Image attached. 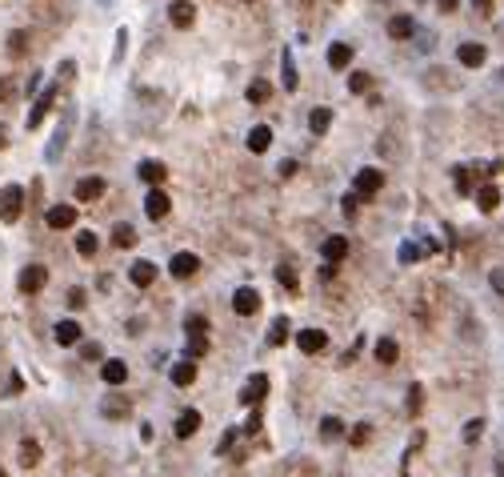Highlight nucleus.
Wrapping results in <instances>:
<instances>
[{"label":"nucleus","mask_w":504,"mask_h":477,"mask_svg":"<svg viewBox=\"0 0 504 477\" xmlns=\"http://www.w3.org/2000/svg\"><path fill=\"white\" fill-rule=\"evenodd\" d=\"M24 213V189L21 185H4L0 189V221L4 225H16Z\"/></svg>","instance_id":"obj_1"},{"label":"nucleus","mask_w":504,"mask_h":477,"mask_svg":"<svg viewBox=\"0 0 504 477\" xmlns=\"http://www.w3.org/2000/svg\"><path fill=\"white\" fill-rule=\"evenodd\" d=\"M380 185H385V173H380V168H360L356 181H352V192L365 201V197H372V192H380Z\"/></svg>","instance_id":"obj_2"},{"label":"nucleus","mask_w":504,"mask_h":477,"mask_svg":"<svg viewBox=\"0 0 504 477\" xmlns=\"http://www.w3.org/2000/svg\"><path fill=\"white\" fill-rule=\"evenodd\" d=\"M48 281V269L45 265H24L21 277H16V285H21V293H41Z\"/></svg>","instance_id":"obj_3"},{"label":"nucleus","mask_w":504,"mask_h":477,"mask_svg":"<svg viewBox=\"0 0 504 477\" xmlns=\"http://www.w3.org/2000/svg\"><path fill=\"white\" fill-rule=\"evenodd\" d=\"M100 413H104L108 421H124V417L133 413V401H128L124 393H108V397L100 401Z\"/></svg>","instance_id":"obj_4"},{"label":"nucleus","mask_w":504,"mask_h":477,"mask_svg":"<svg viewBox=\"0 0 504 477\" xmlns=\"http://www.w3.org/2000/svg\"><path fill=\"white\" fill-rule=\"evenodd\" d=\"M264 397H268V377H264V373H252L249 381H244V393H240V401H244V406H260Z\"/></svg>","instance_id":"obj_5"},{"label":"nucleus","mask_w":504,"mask_h":477,"mask_svg":"<svg viewBox=\"0 0 504 477\" xmlns=\"http://www.w3.org/2000/svg\"><path fill=\"white\" fill-rule=\"evenodd\" d=\"M232 309L240 313V317H252V313L260 309V293H256L252 285L236 289V293H232Z\"/></svg>","instance_id":"obj_6"},{"label":"nucleus","mask_w":504,"mask_h":477,"mask_svg":"<svg viewBox=\"0 0 504 477\" xmlns=\"http://www.w3.org/2000/svg\"><path fill=\"white\" fill-rule=\"evenodd\" d=\"M168 205H172V201H168V192L152 185V192L144 197V213H148V221H161V217H168Z\"/></svg>","instance_id":"obj_7"},{"label":"nucleus","mask_w":504,"mask_h":477,"mask_svg":"<svg viewBox=\"0 0 504 477\" xmlns=\"http://www.w3.org/2000/svg\"><path fill=\"white\" fill-rule=\"evenodd\" d=\"M45 225L48 229H72V225H76V209H72V205H52L45 213Z\"/></svg>","instance_id":"obj_8"},{"label":"nucleus","mask_w":504,"mask_h":477,"mask_svg":"<svg viewBox=\"0 0 504 477\" xmlns=\"http://www.w3.org/2000/svg\"><path fill=\"white\" fill-rule=\"evenodd\" d=\"M196 269H201V257H196V253H176V257H172V265H168V273H172V277H196Z\"/></svg>","instance_id":"obj_9"},{"label":"nucleus","mask_w":504,"mask_h":477,"mask_svg":"<svg viewBox=\"0 0 504 477\" xmlns=\"http://www.w3.org/2000/svg\"><path fill=\"white\" fill-rule=\"evenodd\" d=\"M484 56H488V52H484V45H477V41H468V45L457 48V60L464 65V69H481Z\"/></svg>","instance_id":"obj_10"},{"label":"nucleus","mask_w":504,"mask_h":477,"mask_svg":"<svg viewBox=\"0 0 504 477\" xmlns=\"http://www.w3.org/2000/svg\"><path fill=\"white\" fill-rule=\"evenodd\" d=\"M96 197H104V181H100V177H80V181H76V201L92 205Z\"/></svg>","instance_id":"obj_11"},{"label":"nucleus","mask_w":504,"mask_h":477,"mask_svg":"<svg viewBox=\"0 0 504 477\" xmlns=\"http://www.w3.org/2000/svg\"><path fill=\"white\" fill-rule=\"evenodd\" d=\"M321 257H324L328 265H341L344 257H348V237H328V241L321 245Z\"/></svg>","instance_id":"obj_12"},{"label":"nucleus","mask_w":504,"mask_h":477,"mask_svg":"<svg viewBox=\"0 0 504 477\" xmlns=\"http://www.w3.org/2000/svg\"><path fill=\"white\" fill-rule=\"evenodd\" d=\"M168 21L176 24V28H188V24L196 21V8H192V0H172V8H168Z\"/></svg>","instance_id":"obj_13"},{"label":"nucleus","mask_w":504,"mask_h":477,"mask_svg":"<svg viewBox=\"0 0 504 477\" xmlns=\"http://www.w3.org/2000/svg\"><path fill=\"white\" fill-rule=\"evenodd\" d=\"M128 281H133L137 289H148L152 281H157V265H152V261H137L133 269H128Z\"/></svg>","instance_id":"obj_14"},{"label":"nucleus","mask_w":504,"mask_h":477,"mask_svg":"<svg viewBox=\"0 0 504 477\" xmlns=\"http://www.w3.org/2000/svg\"><path fill=\"white\" fill-rule=\"evenodd\" d=\"M324 341H328V337H324L321 329H300V333H297L300 353H321V349H324Z\"/></svg>","instance_id":"obj_15"},{"label":"nucleus","mask_w":504,"mask_h":477,"mask_svg":"<svg viewBox=\"0 0 504 477\" xmlns=\"http://www.w3.org/2000/svg\"><path fill=\"white\" fill-rule=\"evenodd\" d=\"M52 100H56V89H45V93L36 96V104H32V113H28V129H36V124L45 120V113L52 109Z\"/></svg>","instance_id":"obj_16"},{"label":"nucleus","mask_w":504,"mask_h":477,"mask_svg":"<svg viewBox=\"0 0 504 477\" xmlns=\"http://www.w3.org/2000/svg\"><path fill=\"white\" fill-rule=\"evenodd\" d=\"M372 353H376V361H380V365H396V357H400V345H396L392 337H380V341L372 345Z\"/></svg>","instance_id":"obj_17"},{"label":"nucleus","mask_w":504,"mask_h":477,"mask_svg":"<svg viewBox=\"0 0 504 477\" xmlns=\"http://www.w3.org/2000/svg\"><path fill=\"white\" fill-rule=\"evenodd\" d=\"M196 381V361L192 357H184V361H176V365H172V385H192Z\"/></svg>","instance_id":"obj_18"},{"label":"nucleus","mask_w":504,"mask_h":477,"mask_svg":"<svg viewBox=\"0 0 504 477\" xmlns=\"http://www.w3.org/2000/svg\"><path fill=\"white\" fill-rule=\"evenodd\" d=\"M100 377H104V385H124L128 365H124V361H104V365H100Z\"/></svg>","instance_id":"obj_19"},{"label":"nucleus","mask_w":504,"mask_h":477,"mask_svg":"<svg viewBox=\"0 0 504 477\" xmlns=\"http://www.w3.org/2000/svg\"><path fill=\"white\" fill-rule=\"evenodd\" d=\"M413 32H416L413 16H392V21H389V36H392V41H409Z\"/></svg>","instance_id":"obj_20"},{"label":"nucleus","mask_w":504,"mask_h":477,"mask_svg":"<svg viewBox=\"0 0 504 477\" xmlns=\"http://www.w3.org/2000/svg\"><path fill=\"white\" fill-rule=\"evenodd\" d=\"M196 430H201V413L196 409H184L181 417H176V437H192Z\"/></svg>","instance_id":"obj_21"},{"label":"nucleus","mask_w":504,"mask_h":477,"mask_svg":"<svg viewBox=\"0 0 504 477\" xmlns=\"http://www.w3.org/2000/svg\"><path fill=\"white\" fill-rule=\"evenodd\" d=\"M348 60H352V45L336 41V45L328 48V69H348Z\"/></svg>","instance_id":"obj_22"},{"label":"nucleus","mask_w":504,"mask_h":477,"mask_svg":"<svg viewBox=\"0 0 504 477\" xmlns=\"http://www.w3.org/2000/svg\"><path fill=\"white\" fill-rule=\"evenodd\" d=\"M268 144H273V129H268V124H256V129L249 133V148L252 153H264Z\"/></svg>","instance_id":"obj_23"},{"label":"nucleus","mask_w":504,"mask_h":477,"mask_svg":"<svg viewBox=\"0 0 504 477\" xmlns=\"http://www.w3.org/2000/svg\"><path fill=\"white\" fill-rule=\"evenodd\" d=\"M52 337H56V345H76V341H80V325H76V321H60Z\"/></svg>","instance_id":"obj_24"},{"label":"nucleus","mask_w":504,"mask_h":477,"mask_svg":"<svg viewBox=\"0 0 504 477\" xmlns=\"http://www.w3.org/2000/svg\"><path fill=\"white\" fill-rule=\"evenodd\" d=\"M477 205H481V213H492V209L501 205V189H496V185H484V189L477 192Z\"/></svg>","instance_id":"obj_25"},{"label":"nucleus","mask_w":504,"mask_h":477,"mask_svg":"<svg viewBox=\"0 0 504 477\" xmlns=\"http://www.w3.org/2000/svg\"><path fill=\"white\" fill-rule=\"evenodd\" d=\"M164 173H168V168H164L161 161H144V165H140V181H148V185H161Z\"/></svg>","instance_id":"obj_26"},{"label":"nucleus","mask_w":504,"mask_h":477,"mask_svg":"<svg viewBox=\"0 0 504 477\" xmlns=\"http://www.w3.org/2000/svg\"><path fill=\"white\" fill-rule=\"evenodd\" d=\"M113 245H116V249H133V245H137V229H133V225H116V229H113Z\"/></svg>","instance_id":"obj_27"},{"label":"nucleus","mask_w":504,"mask_h":477,"mask_svg":"<svg viewBox=\"0 0 504 477\" xmlns=\"http://www.w3.org/2000/svg\"><path fill=\"white\" fill-rule=\"evenodd\" d=\"M244 96H249V104H264V100L273 96V85H268V80H252Z\"/></svg>","instance_id":"obj_28"},{"label":"nucleus","mask_w":504,"mask_h":477,"mask_svg":"<svg viewBox=\"0 0 504 477\" xmlns=\"http://www.w3.org/2000/svg\"><path fill=\"white\" fill-rule=\"evenodd\" d=\"M328 124H332V113H328V109H312V113H308V129H312L317 137L328 133Z\"/></svg>","instance_id":"obj_29"},{"label":"nucleus","mask_w":504,"mask_h":477,"mask_svg":"<svg viewBox=\"0 0 504 477\" xmlns=\"http://www.w3.org/2000/svg\"><path fill=\"white\" fill-rule=\"evenodd\" d=\"M288 329H293V325H288V317H276L273 329H268V345H284V341H288Z\"/></svg>","instance_id":"obj_30"},{"label":"nucleus","mask_w":504,"mask_h":477,"mask_svg":"<svg viewBox=\"0 0 504 477\" xmlns=\"http://www.w3.org/2000/svg\"><path fill=\"white\" fill-rule=\"evenodd\" d=\"M21 465L24 469L41 465V445H36V441H21Z\"/></svg>","instance_id":"obj_31"},{"label":"nucleus","mask_w":504,"mask_h":477,"mask_svg":"<svg viewBox=\"0 0 504 477\" xmlns=\"http://www.w3.org/2000/svg\"><path fill=\"white\" fill-rule=\"evenodd\" d=\"M184 337H188V357L192 361L208 353V333H184Z\"/></svg>","instance_id":"obj_32"},{"label":"nucleus","mask_w":504,"mask_h":477,"mask_svg":"<svg viewBox=\"0 0 504 477\" xmlns=\"http://www.w3.org/2000/svg\"><path fill=\"white\" fill-rule=\"evenodd\" d=\"M348 93H372V72H352L348 76Z\"/></svg>","instance_id":"obj_33"},{"label":"nucleus","mask_w":504,"mask_h":477,"mask_svg":"<svg viewBox=\"0 0 504 477\" xmlns=\"http://www.w3.org/2000/svg\"><path fill=\"white\" fill-rule=\"evenodd\" d=\"M321 433H324V441H336V437L344 433V421H341V417H324V421H321Z\"/></svg>","instance_id":"obj_34"},{"label":"nucleus","mask_w":504,"mask_h":477,"mask_svg":"<svg viewBox=\"0 0 504 477\" xmlns=\"http://www.w3.org/2000/svg\"><path fill=\"white\" fill-rule=\"evenodd\" d=\"M453 177H457V192H460V197H468V192H472V168L460 165L457 173H453Z\"/></svg>","instance_id":"obj_35"},{"label":"nucleus","mask_w":504,"mask_h":477,"mask_svg":"<svg viewBox=\"0 0 504 477\" xmlns=\"http://www.w3.org/2000/svg\"><path fill=\"white\" fill-rule=\"evenodd\" d=\"M76 253H80V257H92V253H96V233H76Z\"/></svg>","instance_id":"obj_36"},{"label":"nucleus","mask_w":504,"mask_h":477,"mask_svg":"<svg viewBox=\"0 0 504 477\" xmlns=\"http://www.w3.org/2000/svg\"><path fill=\"white\" fill-rule=\"evenodd\" d=\"M8 52H12V56H24V52H28V32H12V36H8Z\"/></svg>","instance_id":"obj_37"},{"label":"nucleus","mask_w":504,"mask_h":477,"mask_svg":"<svg viewBox=\"0 0 504 477\" xmlns=\"http://www.w3.org/2000/svg\"><path fill=\"white\" fill-rule=\"evenodd\" d=\"M413 261H420V245L404 241V245H400V265H413Z\"/></svg>","instance_id":"obj_38"},{"label":"nucleus","mask_w":504,"mask_h":477,"mask_svg":"<svg viewBox=\"0 0 504 477\" xmlns=\"http://www.w3.org/2000/svg\"><path fill=\"white\" fill-rule=\"evenodd\" d=\"M481 433H484V421H481V417H472V421L464 425V441L472 445V441H481Z\"/></svg>","instance_id":"obj_39"},{"label":"nucleus","mask_w":504,"mask_h":477,"mask_svg":"<svg viewBox=\"0 0 504 477\" xmlns=\"http://www.w3.org/2000/svg\"><path fill=\"white\" fill-rule=\"evenodd\" d=\"M276 281L288 289H297V273H293V265H276Z\"/></svg>","instance_id":"obj_40"},{"label":"nucleus","mask_w":504,"mask_h":477,"mask_svg":"<svg viewBox=\"0 0 504 477\" xmlns=\"http://www.w3.org/2000/svg\"><path fill=\"white\" fill-rule=\"evenodd\" d=\"M284 89H288V93L297 89V69H293V56H288V52H284Z\"/></svg>","instance_id":"obj_41"},{"label":"nucleus","mask_w":504,"mask_h":477,"mask_svg":"<svg viewBox=\"0 0 504 477\" xmlns=\"http://www.w3.org/2000/svg\"><path fill=\"white\" fill-rule=\"evenodd\" d=\"M80 357H84V361H100V357H104V349H100L96 341H89V345H80Z\"/></svg>","instance_id":"obj_42"},{"label":"nucleus","mask_w":504,"mask_h":477,"mask_svg":"<svg viewBox=\"0 0 504 477\" xmlns=\"http://www.w3.org/2000/svg\"><path fill=\"white\" fill-rule=\"evenodd\" d=\"M420 393H424L420 385H413V389H409V413H420V406H424V397H420Z\"/></svg>","instance_id":"obj_43"},{"label":"nucleus","mask_w":504,"mask_h":477,"mask_svg":"<svg viewBox=\"0 0 504 477\" xmlns=\"http://www.w3.org/2000/svg\"><path fill=\"white\" fill-rule=\"evenodd\" d=\"M368 437H372V430H368L365 421H360V425H356V430H352V437H348V441H352V445H365Z\"/></svg>","instance_id":"obj_44"},{"label":"nucleus","mask_w":504,"mask_h":477,"mask_svg":"<svg viewBox=\"0 0 504 477\" xmlns=\"http://www.w3.org/2000/svg\"><path fill=\"white\" fill-rule=\"evenodd\" d=\"M488 281H492V289H496V293H501V297H504V265H501V269H492V273H488Z\"/></svg>","instance_id":"obj_45"},{"label":"nucleus","mask_w":504,"mask_h":477,"mask_svg":"<svg viewBox=\"0 0 504 477\" xmlns=\"http://www.w3.org/2000/svg\"><path fill=\"white\" fill-rule=\"evenodd\" d=\"M356 201H360V197H356V192H352V197H344V201H341V209H344V217H352V213H356Z\"/></svg>","instance_id":"obj_46"},{"label":"nucleus","mask_w":504,"mask_h":477,"mask_svg":"<svg viewBox=\"0 0 504 477\" xmlns=\"http://www.w3.org/2000/svg\"><path fill=\"white\" fill-rule=\"evenodd\" d=\"M69 305H72V309H80V305H84V289H72V293H69Z\"/></svg>","instance_id":"obj_47"},{"label":"nucleus","mask_w":504,"mask_h":477,"mask_svg":"<svg viewBox=\"0 0 504 477\" xmlns=\"http://www.w3.org/2000/svg\"><path fill=\"white\" fill-rule=\"evenodd\" d=\"M12 93H16V85L12 80H0V100H12Z\"/></svg>","instance_id":"obj_48"},{"label":"nucleus","mask_w":504,"mask_h":477,"mask_svg":"<svg viewBox=\"0 0 504 477\" xmlns=\"http://www.w3.org/2000/svg\"><path fill=\"white\" fill-rule=\"evenodd\" d=\"M256 430H260V413H252L249 421H244V433H256Z\"/></svg>","instance_id":"obj_49"},{"label":"nucleus","mask_w":504,"mask_h":477,"mask_svg":"<svg viewBox=\"0 0 504 477\" xmlns=\"http://www.w3.org/2000/svg\"><path fill=\"white\" fill-rule=\"evenodd\" d=\"M297 173V161H280V177H293Z\"/></svg>","instance_id":"obj_50"},{"label":"nucleus","mask_w":504,"mask_h":477,"mask_svg":"<svg viewBox=\"0 0 504 477\" xmlns=\"http://www.w3.org/2000/svg\"><path fill=\"white\" fill-rule=\"evenodd\" d=\"M472 4H477V12H481V16H488V12H492V0H472Z\"/></svg>","instance_id":"obj_51"},{"label":"nucleus","mask_w":504,"mask_h":477,"mask_svg":"<svg viewBox=\"0 0 504 477\" xmlns=\"http://www.w3.org/2000/svg\"><path fill=\"white\" fill-rule=\"evenodd\" d=\"M436 4H440V12H457L460 0H436Z\"/></svg>","instance_id":"obj_52"},{"label":"nucleus","mask_w":504,"mask_h":477,"mask_svg":"<svg viewBox=\"0 0 504 477\" xmlns=\"http://www.w3.org/2000/svg\"><path fill=\"white\" fill-rule=\"evenodd\" d=\"M4 144H8V129H4V124H0V148H4Z\"/></svg>","instance_id":"obj_53"},{"label":"nucleus","mask_w":504,"mask_h":477,"mask_svg":"<svg viewBox=\"0 0 504 477\" xmlns=\"http://www.w3.org/2000/svg\"><path fill=\"white\" fill-rule=\"evenodd\" d=\"M496 469H501V477H504V457H501V465H496Z\"/></svg>","instance_id":"obj_54"},{"label":"nucleus","mask_w":504,"mask_h":477,"mask_svg":"<svg viewBox=\"0 0 504 477\" xmlns=\"http://www.w3.org/2000/svg\"><path fill=\"white\" fill-rule=\"evenodd\" d=\"M300 4H312V0H300Z\"/></svg>","instance_id":"obj_55"},{"label":"nucleus","mask_w":504,"mask_h":477,"mask_svg":"<svg viewBox=\"0 0 504 477\" xmlns=\"http://www.w3.org/2000/svg\"><path fill=\"white\" fill-rule=\"evenodd\" d=\"M0 477H4V469H0Z\"/></svg>","instance_id":"obj_56"}]
</instances>
